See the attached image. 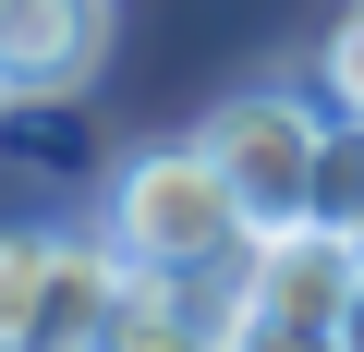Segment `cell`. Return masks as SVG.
Here are the masks:
<instances>
[{
  "label": "cell",
  "mask_w": 364,
  "mask_h": 352,
  "mask_svg": "<svg viewBox=\"0 0 364 352\" xmlns=\"http://www.w3.org/2000/svg\"><path fill=\"white\" fill-rule=\"evenodd\" d=\"M352 243H364V231H352Z\"/></svg>",
  "instance_id": "12"
},
{
  "label": "cell",
  "mask_w": 364,
  "mask_h": 352,
  "mask_svg": "<svg viewBox=\"0 0 364 352\" xmlns=\"http://www.w3.org/2000/svg\"><path fill=\"white\" fill-rule=\"evenodd\" d=\"M0 110H13V85H0Z\"/></svg>",
  "instance_id": "11"
},
{
  "label": "cell",
  "mask_w": 364,
  "mask_h": 352,
  "mask_svg": "<svg viewBox=\"0 0 364 352\" xmlns=\"http://www.w3.org/2000/svg\"><path fill=\"white\" fill-rule=\"evenodd\" d=\"M243 304H279V316H316V328H340L352 304H364V243L352 231H328V219H279V231H255V255H243V279H231Z\"/></svg>",
  "instance_id": "5"
},
{
  "label": "cell",
  "mask_w": 364,
  "mask_h": 352,
  "mask_svg": "<svg viewBox=\"0 0 364 352\" xmlns=\"http://www.w3.org/2000/svg\"><path fill=\"white\" fill-rule=\"evenodd\" d=\"M85 352H219V304H207V292H158V279H134Z\"/></svg>",
  "instance_id": "6"
},
{
  "label": "cell",
  "mask_w": 364,
  "mask_h": 352,
  "mask_svg": "<svg viewBox=\"0 0 364 352\" xmlns=\"http://www.w3.org/2000/svg\"><path fill=\"white\" fill-rule=\"evenodd\" d=\"M219 352H340V328H316V316H279V304H219Z\"/></svg>",
  "instance_id": "8"
},
{
  "label": "cell",
  "mask_w": 364,
  "mask_h": 352,
  "mask_svg": "<svg viewBox=\"0 0 364 352\" xmlns=\"http://www.w3.org/2000/svg\"><path fill=\"white\" fill-rule=\"evenodd\" d=\"M340 352H364V304H352V316H340Z\"/></svg>",
  "instance_id": "10"
},
{
  "label": "cell",
  "mask_w": 364,
  "mask_h": 352,
  "mask_svg": "<svg viewBox=\"0 0 364 352\" xmlns=\"http://www.w3.org/2000/svg\"><path fill=\"white\" fill-rule=\"evenodd\" d=\"M304 219H328V231H364V122L340 110L328 122V146H316V207Z\"/></svg>",
  "instance_id": "7"
},
{
  "label": "cell",
  "mask_w": 364,
  "mask_h": 352,
  "mask_svg": "<svg viewBox=\"0 0 364 352\" xmlns=\"http://www.w3.org/2000/svg\"><path fill=\"white\" fill-rule=\"evenodd\" d=\"M97 231L122 243L134 279L207 292V304H231V279H243V255H255V219H243V195L219 183V158H207L195 134H182V146H134V158L109 170V195H97Z\"/></svg>",
  "instance_id": "1"
},
{
  "label": "cell",
  "mask_w": 364,
  "mask_h": 352,
  "mask_svg": "<svg viewBox=\"0 0 364 352\" xmlns=\"http://www.w3.org/2000/svg\"><path fill=\"white\" fill-rule=\"evenodd\" d=\"M316 85H328V110H352V122H364V0L328 25V49H316Z\"/></svg>",
  "instance_id": "9"
},
{
  "label": "cell",
  "mask_w": 364,
  "mask_h": 352,
  "mask_svg": "<svg viewBox=\"0 0 364 352\" xmlns=\"http://www.w3.org/2000/svg\"><path fill=\"white\" fill-rule=\"evenodd\" d=\"M109 61V0H0V85L25 110L85 97Z\"/></svg>",
  "instance_id": "4"
},
{
  "label": "cell",
  "mask_w": 364,
  "mask_h": 352,
  "mask_svg": "<svg viewBox=\"0 0 364 352\" xmlns=\"http://www.w3.org/2000/svg\"><path fill=\"white\" fill-rule=\"evenodd\" d=\"M328 122H340V110H316V97H291V85H243V97H219V110L195 122V146L219 158V183L243 195V219L279 231V219L316 207V146H328Z\"/></svg>",
  "instance_id": "3"
},
{
  "label": "cell",
  "mask_w": 364,
  "mask_h": 352,
  "mask_svg": "<svg viewBox=\"0 0 364 352\" xmlns=\"http://www.w3.org/2000/svg\"><path fill=\"white\" fill-rule=\"evenodd\" d=\"M122 292H134V267L109 231H61V219L0 231V352H85Z\"/></svg>",
  "instance_id": "2"
}]
</instances>
